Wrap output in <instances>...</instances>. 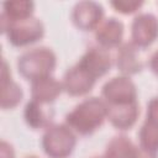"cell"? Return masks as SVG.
<instances>
[{"instance_id":"2","label":"cell","mask_w":158,"mask_h":158,"mask_svg":"<svg viewBox=\"0 0 158 158\" xmlns=\"http://www.w3.org/2000/svg\"><path fill=\"white\" fill-rule=\"evenodd\" d=\"M1 32L6 35L7 41L15 47H25L41 40L44 33L42 22L36 17L11 21L5 15L0 16Z\"/></svg>"},{"instance_id":"17","label":"cell","mask_w":158,"mask_h":158,"mask_svg":"<svg viewBox=\"0 0 158 158\" xmlns=\"http://www.w3.org/2000/svg\"><path fill=\"white\" fill-rule=\"evenodd\" d=\"M139 147L146 151L157 153L158 152V123L147 120L141 126L139 133Z\"/></svg>"},{"instance_id":"7","label":"cell","mask_w":158,"mask_h":158,"mask_svg":"<svg viewBox=\"0 0 158 158\" xmlns=\"http://www.w3.org/2000/svg\"><path fill=\"white\" fill-rule=\"evenodd\" d=\"M102 6L95 1L77 2L72 12L73 23L81 31L96 30L98 26L102 22Z\"/></svg>"},{"instance_id":"19","label":"cell","mask_w":158,"mask_h":158,"mask_svg":"<svg viewBox=\"0 0 158 158\" xmlns=\"http://www.w3.org/2000/svg\"><path fill=\"white\" fill-rule=\"evenodd\" d=\"M143 5L142 1H137V0H116V1H111V6L121 14H132L135 11H137L141 6Z\"/></svg>"},{"instance_id":"5","label":"cell","mask_w":158,"mask_h":158,"mask_svg":"<svg viewBox=\"0 0 158 158\" xmlns=\"http://www.w3.org/2000/svg\"><path fill=\"white\" fill-rule=\"evenodd\" d=\"M102 98L107 105L128 104L137 101V90L128 77H115L102 86Z\"/></svg>"},{"instance_id":"22","label":"cell","mask_w":158,"mask_h":158,"mask_svg":"<svg viewBox=\"0 0 158 158\" xmlns=\"http://www.w3.org/2000/svg\"><path fill=\"white\" fill-rule=\"evenodd\" d=\"M0 157L1 158H15L12 146L6 141H1L0 143Z\"/></svg>"},{"instance_id":"4","label":"cell","mask_w":158,"mask_h":158,"mask_svg":"<svg viewBox=\"0 0 158 158\" xmlns=\"http://www.w3.org/2000/svg\"><path fill=\"white\" fill-rule=\"evenodd\" d=\"M77 143L74 131L67 125H51L42 136V148L49 158H67Z\"/></svg>"},{"instance_id":"23","label":"cell","mask_w":158,"mask_h":158,"mask_svg":"<svg viewBox=\"0 0 158 158\" xmlns=\"http://www.w3.org/2000/svg\"><path fill=\"white\" fill-rule=\"evenodd\" d=\"M149 67H151L152 72H153L156 75H158V51H156V52L152 54V57H151V59H149Z\"/></svg>"},{"instance_id":"11","label":"cell","mask_w":158,"mask_h":158,"mask_svg":"<svg viewBox=\"0 0 158 158\" xmlns=\"http://www.w3.org/2000/svg\"><path fill=\"white\" fill-rule=\"evenodd\" d=\"M123 36V25L121 21L110 17L102 20V22L95 30V38L99 43V47L109 49L118 47Z\"/></svg>"},{"instance_id":"9","label":"cell","mask_w":158,"mask_h":158,"mask_svg":"<svg viewBox=\"0 0 158 158\" xmlns=\"http://www.w3.org/2000/svg\"><path fill=\"white\" fill-rule=\"evenodd\" d=\"M78 64L89 72L95 79H98L110 70L112 59L107 49L101 47H91L81 56Z\"/></svg>"},{"instance_id":"12","label":"cell","mask_w":158,"mask_h":158,"mask_svg":"<svg viewBox=\"0 0 158 158\" xmlns=\"http://www.w3.org/2000/svg\"><path fill=\"white\" fill-rule=\"evenodd\" d=\"M63 85L53 77H44L31 81V98L41 104L53 102L62 93Z\"/></svg>"},{"instance_id":"21","label":"cell","mask_w":158,"mask_h":158,"mask_svg":"<svg viewBox=\"0 0 158 158\" xmlns=\"http://www.w3.org/2000/svg\"><path fill=\"white\" fill-rule=\"evenodd\" d=\"M130 158H157V156L153 152H149V151L143 149L142 147H136L135 146Z\"/></svg>"},{"instance_id":"13","label":"cell","mask_w":158,"mask_h":158,"mask_svg":"<svg viewBox=\"0 0 158 158\" xmlns=\"http://www.w3.org/2000/svg\"><path fill=\"white\" fill-rule=\"evenodd\" d=\"M22 89L11 79V73L7 68L6 60L4 59L1 69V109L7 110L16 107L22 100Z\"/></svg>"},{"instance_id":"10","label":"cell","mask_w":158,"mask_h":158,"mask_svg":"<svg viewBox=\"0 0 158 158\" xmlns=\"http://www.w3.org/2000/svg\"><path fill=\"white\" fill-rule=\"evenodd\" d=\"M107 105V104H106ZM139 109L137 101L128 104L107 105V118L114 127L121 131L130 130L137 121Z\"/></svg>"},{"instance_id":"3","label":"cell","mask_w":158,"mask_h":158,"mask_svg":"<svg viewBox=\"0 0 158 158\" xmlns=\"http://www.w3.org/2000/svg\"><path fill=\"white\" fill-rule=\"evenodd\" d=\"M56 64V54L46 47L30 49L21 54L17 59L19 73L31 81L40 78L49 77L54 70Z\"/></svg>"},{"instance_id":"1","label":"cell","mask_w":158,"mask_h":158,"mask_svg":"<svg viewBox=\"0 0 158 158\" xmlns=\"http://www.w3.org/2000/svg\"><path fill=\"white\" fill-rule=\"evenodd\" d=\"M105 118H107V105L104 99L94 96L78 104L65 116V125L74 132L86 136L96 131Z\"/></svg>"},{"instance_id":"15","label":"cell","mask_w":158,"mask_h":158,"mask_svg":"<svg viewBox=\"0 0 158 158\" xmlns=\"http://www.w3.org/2000/svg\"><path fill=\"white\" fill-rule=\"evenodd\" d=\"M44 105L47 104H41L36 100H31L26 104L23 117L26 123L31 128L38 130V128H47L51 126L53 111L46 109Z\"/></svg>"},{"instance_id":"8","label":"cell","mask_w":158,"mask_h":158,"mask_svg":"<svg viewBox=\"0 0 158 158\" xmlns=\"http://www.w3.org/2000/svg\"><path fill=\"white\" fill-rule=\"evenodd\" d=\"M95 81L96 79L77 63L75 65L69 68L64 74L62 85H63V90L69 95L83 96L93 89Z\"/></svg>"},{"instance_id":"6","label":"cell","mask_w":158,"mask_h":158,"mask_svg":"<svg viewBox=\"0 0 158 158\" xmlns=\"http://www.w3.org/2000/svg\"><path fill=\"white\" fill-rule=\"evenodd\" d=\"M158 37V19L152 14L137 15L131 25V40L138 48L151 46Z\"/></svg>"},{"instance_id":"14","label":"cell","mask_w":158,"mask_h":158,"mask_svg":"<svg viewBox=\"0 0 158 158\" xmlns=\"http://www.w3.org/2000/svg\"><path fill=\"white\" fill-rule=\"evenodd\" d=\"M138 47H136L132 42L122 44L116 56V65L120 72L127 77L138 73L142 69V60L139 59Z\"/></svg>"},{"instance_id":"25","label":"cell","mask_w":158,"mask_h":158,"mask_svg":"<svg viewBox=\"0 0 158 158\" xmlns=\"http://www.w3.org/2000/svg\"><path fill=\"white\" fill-rule=\"evenodd\" d=\"M94 158H105V157H94Z\"/></svg>"},{"instance_id":"20","label":"cell","mask_w":158,"mask_h":158,"mask_svg":"<svg viewBox=\"0 0 158 158\" xmlns=\"http://www.w3.org/2000/svg\"><path fill=\"white\" fill-rule=\"evenodd\" d=\"M147 120L158 123V98H153L147 105Z\"/></svg>"},{"instance_id":"16","label":"cell","mask_w":158,"mask_h":158,"mask_svg":"<svg viewBox=\"0 0 158 158\" xmlns=\"http://www.w3.org/2000/svg\"><path fill=\"white\" fill-rule=\"evenodd\" d=\"M33 6H35V4L32 1H28V0H12V1H6L2 5L4 11L1 14L5 15L11 21L23 20V19L32 17Z\"/></svg>"},{"instance_id":"18","label":"cell","mask_w":158,"mask_h":158,"mask_svg":"<svg viewBox=\"0 0 158 158\" xmlns=\"http://www.w3.org/2000/svg\"><path fill=\"white\" fill-rule=\"evenodd\" d=\"M135 144L126 136H115L106 146L105 158H130Z\"/></svg>"},{"instance_id":"24","label":"cell","mask_w":158,"mask_h":158,"mask_svg":"<svg viewBox=\"0 0 158 158\" xmlns=\"http://www.w3.org/2000/svg\"><path fill=\"white\" fill-rule=\"evenodd\" d=\"M26 158H37V157H35V156H28V157H26Z\"/></svg>"}]
</instances>
